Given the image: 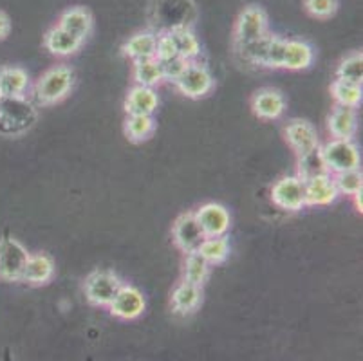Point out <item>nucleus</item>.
<instances>
[{"instance_id": "40", "label": "nucleus", "mask_w": 363, "mask_h": 361, "mask_svg": "<svg viewBox=\"0 0 363 361\" xmlns=\"http://www.w3.org/2000/svg\"><path fill=\"white\" fill-rule=\"evenodd\" d=\"M0 98H2V94H0Z\"/></svg>"}, {"instance_id": "4", "label": "nucleus", "mask_w": 363, "mask_h": 361, "mask_svg": "<svg viewBox=\"0 0 363 361\" xmlns=\"http://www.w3.org/2000/svg\"><path fill=\"white\" fill-rule=\"evenodd\" d=\"M322 155L333 175L359 168V150L352 139H331L322 148Z\"/></svg>"}, {"instance_id": "1", "label": "nucleus", "mask_w": 363, "mask_h": 361, "mask_svg": "<svg viewBox=\"0 0 363 361\" xmlns=\"http://www.w3.org/2000/svg\"><path fill=\"white\" fill-rule=\"evenodd\" d=\"M35 105L26 96H2L0 98V134L15 138L33 128L36 123Z\"/></svg>"}, {"instance_id": "19", "label": "nucleus", "mask_w": 363, "mask_h": 361, "mask_svg": "<svg viewBox=\"0 0 363 361\" xmlns=\"http://www.w3.org/2000/svg\"><path fill=\"white\" fill-rule=\"evenodd\" d=\"M328 128L333 139H352V135L358 130V116L354 109L336 105V109L329 116Z\"/></svg>"}, {"instance_id": "35", "label": "nucleus", "mask_w": 363, "mask_h": 361, "mask_svg": "<svg viewBox=\"0 0 363 361\" xmlns=\"http://www.w3.org/2000/svg\"><path fill=\"white\" fill-rule=\"evenodd\" d=\"M286 42H288V40H282L275 35L272 36V42H269V49H267V56H266V65H264V67L284 69Z\"/></svg>"}, {"instance_id": "21", "label": "nucleus", "mask_w": 363, "mask_h": 361, "mask_svg": "<svg viewBox=\"0 0 363 361\" xmlns=\"http://www.w3.org/2000/svg\"><path fill=\"white\" fill-rule=\"evenodd\" d=\"M156 42L157 36L154 33H136L134 36L127 40L121 48L123 55L130 58L132 62H140V60L156 58Z\"/></svg>"}, {"instance_id": "7", "label": "nucleus", "mask_w": 363, "mask_h": 361, "mask_svg": "<svg viewBox=\"0 0 363 361\" xmlns=\"http://www.w3.org/2000/svg\"><path fill=\"white\" fill-rule=\"evenodd\" d=\"M272 199L280 210H302L306 206V183L296 175L279 179L272 188Z\"/></svg>"}, {"instance_id": "34", "label": "nucleus", "mask_w": 363, "mask_h": 361, "mask_svg": "<svg viewBox=\"0 0 363 361\" xmlns=\"http://www.w3.org/2000/svg\"><path fill=\"white\" fill-rule=\"evenodd\" d=\"M338 0H303V8L311 16L320 20L331 18L338 11Z\"/></svg>"}, {"instance_id": "5", "label": "nucleus", "mask_w": 363, "mask_h": 361, "mask_svg": "<svg viewBox=\"0 0 363 361\" xmlns=\"http://www.w3.org/2000/svg\"><path fill=\"white\" fill-rule=\"evenodd\" d=\"M29 253L16 238L0 240V278L4 282H21Z\"/></svg>"}, {"instance_id": "3", "label": "nucleus", "mask_w": 363, "mask_h": 361, "mask_svg": "<svg viewBox=\"0 0 363 361\" xmlns=\"http://www.w3.org/2000/svg\"><path fill=\"white\" fill-rule=\"evenodd\" d=\"M123 282L112 271H94L85 278V298L96 307H108L121 289Z\"/></svg>"}, {"instance_id": "33", "label": "nucleus", "mask_w": 363, "mask_h": 361, "mask_svg": "<svg viewBox=\"0 0 363 361\" xmlns=\"http://www.w3.org/2000/svg\"><path fill=\"white\" fill-rule=\"evenodd\" d=\"M336 184V190L338 194L343 195H354L358 191H362V184H363V175L359 172V168L356 170H349V172H342V174L333 175Z\"/></svg>"}, {"instance_id": "18", "label": "nucleus", "mask_w": 363, "mask_h": 361, "mask_svg": "<svg viewBox=\"0 0 363 361\" xmlns=\"http://www.w3.org/2000/svg\"><path fill=\"white\" fill-rule=\"evenodd\" d=\"M203 302V287L190 284L186 280L179 284L172 293V307L177 314H192Z\"/></svg>"}, {"instance_id": "32", "label": "nucleus", "mask_w": 363, "mask_h": 361, "mask_svg": "<svg viewBox=\"0 0 363 361\" xmlns=\"http://www.w3.org/2000/svg\"><path fill=\"white\" fill-rule=\"evenodd\" d=\"M273 35H264L260 38L252 40V42H247V44L237 45L242 55V58L250 64L255 65H266V56H267V49H269V42H272Z\"/></svg>"}, {"instance_id": "25", "label": "nucleus", "mask_w": 363, "mask_h": 361, "mask_svg": "<svg viewBox=\"0 0 363 361\" xmlns=\"http://www.w3.org/2000/svg\"><path fill=\"white\" fill-rule=\"evenodd\" d=\"M170 36L176 44L177 55L183 56L188 62H194L201 55V44L196 33L190 29V26H179V28L170 29Z\"/></svg>"}, {"instance_id": "15", "label": "nucleus", "mask_w": 363, "mask_h": 361, "mask_svg": "<svg viewBox=\"0 0 363 361\" xmlns=\"http://www.w3.org/2000/svg\"><path fill=\"white\" fill-rule=\"evenodd\" d=\"M55 277V262L52 258L45 253L29 255L28 262H26L24 274L22 280L31 286H45Z\"/></svg>"}, {"instance_id": "8", "label": "nucleus", "mask_w": 363, "mask_h": 361, "mask_svg": "<svg viewBox=\"0 0 363 361\" xmlns=\"http://www.w3.org/2000/svg\"><path fill=\"white\" fill-rule=\"evenodd\" d=\"M267 35V15L259 6H247L240 11L235 22V44L242 45Z\"/></svg>"}, {"instance_id": "10", "label": "nucleus", "mask_w": 363, "mask_h": 361, "mask_svg": "<svg viewBox=\"0 0 363 361\" xmlns=\"http://www.w3.org/2000/svg\"><path fill=\"white\" fill-rule=\"evenodd\" d=\"M172 237H174V244L179 248L183 253H192V251L199 250L201 243H203L204 233L201 230L199 223H197L196 213H183L174 224L172 230Z\"/></svg>"}, {"instance_id": "2", "label": "nucleus", "mask_w": 363, "mask_h": 361, "mask_svg": "<svg viewBox=\"0 0 363 361\" xmlns=\"http://www.w3.org/2000/svg\"><path fill=\"white\" fill-rule=\"evenodd\" d=\"M74 85V72L67 65H56L45 71L35 85V98L40 105H56L67 98Z\"/></svg>"}, {"instance_id": "14", "label": "nucleus", "mask_w": 363, "mask_h": 361, "mask_svg": "<svg viewBox=\"0 0 363 361\" xmlns=\"http://www.w3.org/2000/svg\"><path fill=\"white\" fill-rule=\"evenodd\" d=\"M252 109L257 118L273 121V119H279L286 111V99L275 89H262L253 96Z\"/></svg>"}, {"instance_id": "22", "label": "nucleus", "mask_w": 363, "mask_h": 361, "mask_svg": "<svg viewBox=\"0 0 363 361\" xmlns=\"http://www.w3.org/2000/svg\"><path fill=\"white\" fill-rule=\"evenodd\" d=\"M315 52L313 48L302 40H288L286 42V56H284V69L289 71H302L313 64Z\"/></svg>"}, {"instance_id": "27", "label": "nucleus", "mask_w": 363, "mask_h": 361, "mask_svg": "<svg viewBox=\"0 0 363 361\" xmlns=\"http://www.w3.org/2000/svg\"><path fill=\"white\" fill-rule=\"evenodd\" d=\"M331 94L333 98H335L336 105H340V107L356 109L358 105H362L363 91H362V85L358 84L335 79V84L331 85Z\"/></svg>"}, {"instance_id": "16", "label": "nucleus", "mask_w": 363, "mask_h": 361, "mask_svg": "<svg viewBox=\"0 0 363 361\" xmlns=\"http://www.w3.org/2000/svg\"><path fill=\"white\" fill-rule=\"evenodd\" d=\"M160 105L156 89L141 87L136 85L130 89L127 99H125V111L128 116H152Z\"/></svg>"}, {"instance_id": "29", "label": "nucleus", "mask_w": 363, "mask_h": 361, "mask_svg": "<svg viewBox=\"0 0 363 361\" xmlns=\"http://www.w3.org/2000/svg\"><path fill=\"white\" fill-rule=\"evenodd\" d=\"M208 274H210V264L204 260L203 255L199 251L186 253V260H184V280L203 287Z\"/></svg>"}, {"instance_id": "39", "label": "nucleus", "mask_w": 363, "mask_h": 361, "mask_svg": "<svg viewBox=\"0 0 363 361\" xmlns=\"http://www.w3.org/2000/svg\"><path fill=\"white\" fill-rule=\"evenodd\" d=\"M352 199H354V204H356V210L362 211V191H358V194L352 195Z\"/></svg>"}, {"instance_id": "6", "label": "nucleus", "mask_w": 363, "mask_h": 361, "mask_svg": "<svg viewBox=\"0 0 363 361\" xmlns=\"http://www.w3.org/2000/svg\"><path fill=\"white\" fill-rule=\"evenodd\" d=\"M177 91L186 98H203L213 89V76L203 64H197L196 60L190 62L186 71L174 82Z\"/></svg>"}, {"instance_id": "12", "label": "nucleus", "mask_w": 363, "mask_h": 361, "mask_svg": "<svg viewBox=\"0 0 363 361\" xmlns=\"http://www.w3.org/2000/svg\"><path fill=\"white\" fill-rule=\"evenodd\" d=\"M284 134H286V141L289 143V147L298 155L318 147V135H316L315 127L306 119L289 121Z\"/></svg>"}, {"instance_id": "26", "label": "nucleus", "mask_w": 363, "mask_h": 361, "mask_svg": "<svg viewBox=\"0 0 363 361\" xmlns=\"http://www.w3.org/2000/svg\"><path fill=\"white\" fill-rule=\"evenodd\" d=\"M134 79L141 87H157L164 82L163 71H161V64L156 58L140 60L134 62Z\"/></svg>"}, {"instance_id": "20", "label": "nucleus", "mask_w": 363, "mask_h": 361, "mask_svg": "<svg viewBox=\"0 0 363 361\" xmlns=\"http://www.w3.org/2000/svg\"><path fill=\"white\" fill-rule=\"evenodd\" d=\"M44 44L51 55L71 56L82 48L84 42H82L80 38H76V36L71 35L69 31H65V29H62L60 26H55V28H51L45 33Z\"/></svg>"}, {"instance_id": "38", "label": "nucleus", "mask_w": 363, "mask_h": 361, "mask_svg": "<svg viewBox=\"0 0 363 361\" xmlns=\"http://www.w3.org/2000/svg\"><path fill=\"white\" fill-rule=\"evenodd\" d=\"M9 31H11V20L4 11H0V42L8 38Z\"/></svg>"}, {"instance_id": "13", "label": "nucleus", "mask_w": 363, "mask_h": 361, "mask_svg": "<svg viewBox=\"0 0 363 361\" xmlns=\"http://www.w3.org/2000/svg\"><path fill=\"white\" fill-rule=\"evenodd\" d=\"M333 174L306 181V206H328L338 199Z\"/></svg>"}, {"instance_id": "9", "label": "nucleus", "mask_w": 363, "mask_h": 361, "mask_svg": "<svg viewBox=\"0 0 363 361\" xmlns=\"http://www.w3.org/2000/svg\"><path fill=\"white\" fill-rule=\"evenodd\" d=\"M145 307H147V302L138 287L121 286V289L118 291L112 304L108 306V311L112 316L120 318V320H136L143 314Z\"/></svg>"}, {"instance_id": "17", "label": "nucleus", "mask_w": 363, "mask_h": 361, "mask_svg": "<svg viewBox=\"0 0 363 361\" xmlns=\"http://www.w3.org/2000/svg\"><path fill=\"white\" fill-rule=\"evenodd\" d=\"M92 15L89 9L80 8V6H76V8L65 9L64 13L58 18V24L62 29L69 31L71 35H74L76 38H80L82 42H85L89 35L92 31Z\"/></svg>"}, {"instance_id": "36", "label": "nucleus", "mask_w": 363, "mask_h": 361, "mask_svg": "<svg viewBox=\"0 0 363 361\" xmlns=\"http://www.w3.org/2000/svg\"><path fill=\"white\" fill-rule=\"evenodd\" d=\"M160 64H161V71H163V78L170 79V82H176V79L179 78L184 71H186V67L190 65V62H188V60H184L183 56L177 55V56H174V58H168V60H164V62H160Z\"/></svg>"}, {"instance_id": "31", "label": "nucleus", "mask_w": 363, "mask_h": 361, "mask_svg": "<svg viewBox=\"0 0 363 361\" xmlns=\"http://www.w3.org/2000/svg\"><path fill=\"white\" fill-rule=\"evenodd\" d=\"M197 251L203 255L204 260L210 266H213V264H223L228 258V255H230V243H228L226 237H206L201 243Z\"/></svg>"}, {"instance_id": "28", "label": "nucleus", "mask_w": 363, "mask_h": 361, "mask_svg": "<svg viewBox=\"0 0 363 361\" xmlns=\"http://www.w3.org/2000/svg\"><path fill=\"white\" fill-rule=\"evenodd\" d=\"M156 130L154 116H128L125 121V134L134 143L147 141Z\"/></svg>"}, {"instance_id": "37", "label": "nucleus", "mask_w": 363, "mask_h": 361, "mask_svg": "<svg viewBox=\"0 0 363 361\" xmlns=\"http://www.w3.org/2000/svg\"><path fill=\"white\" fill-rule=\"evenodd\" d=\"M174 56H177L176 44H174V40H172L170 33L163 31L160 36H157L156 60H157V62H164V60L174 58Z\"/></svg>"}, {"instance_id": "30", "label": "nucleus", "mask_w": 363, "mask_h": 361, "mask_svg": "<svg viewBox=\"0 0 363 361\" xmlns=\"http://www.w3.org/2000/svg\"><path fill=\"white\" fill-rule=\"evenodd\" d=\"M336 79L342 82H351V84L362 85L363 82V55L362 51H356L347 55L340 62L336 69Z\"/></svg>"}, {"instance_id": "23", "label": "nucleus", "mask_w": 363, "mask_h": 361, "mask_svg": "<svg viewBox=\"0 0 363 361\" xmlns=\"http://www.w3.org/2000/svg\"><path fill=\"white\" fill-rule=\"evenodd\" d=\"M29 89V74L21 67H0V94L24 96Z\"/></svg>"}, {"instance_id": "24", "label": "nucleus", "mask_w": 363, "mask_h": 361, "mask_svg": "<svg viewBox=\"0 0 363 361\" xmlns=\"http://www.w3.org/2000/svg\"><path fill=\"white\" fill-rule=\"evenodd\" d=\"M298 172H296V177H300L306 183L309 179L320 177V175H328V165L323 161L322 148L316 147L313 150L306 152V154L298 155Z\"/></svg>"}, {"instance_id": "11", "label": "nucleus", "mask_w": 363, "mask_h": 361, "mask_svg": "<svg viewBox=\"0 0 363 361\" xmlns=\"http://www.w3.org/2000/svg\"><path fill=\"white\" fill-rule=\"evenodd\" d=\"M196 218L204 237H224L230 230V213L223 204L208 203L196 211Z\"/></svg>"}]
</instances>
